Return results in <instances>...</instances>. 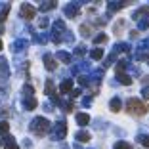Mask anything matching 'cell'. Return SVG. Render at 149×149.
<instances>
[{
  "mask_svg": "<svg viewBox=\"0 0 149 149\" xmlns=\"http://www.w3.org/2000/svg\"><path fill=\"white\" fill-rule=\"evenodd\" d=\"M109 107L113 113H118L120 111V107H123V101H120V97H113V100L109 101Z\"/></svg>",
  "mask_w": 149,
  "mask_h": 149,
  "instance_id": "7c38bea8",
  "label": "cell"
},
{
  "mask_svg": "<svg viewBox=\"0 0 149 149\" xmlns=\"http://www.w3.org/2000/svg\"><path fill=\"white\" fill-rule=\"evenodd\" d=\"M4 147L6 149H19V145L15 143L13 138H6V140H4Z\"/></svg>",
  "mask_w": 149,
  "mask_h": 149,
  "instance_id": "ac0fdd59",
  "label": "cell"
},
{
  "mask_svg": "<svg viewBox=\"0 0 149 149\" xmlns=\"http://www.w3.org/2000/svg\"><path fill=\"white\" fill-rule=\"evenodd\" d=\"M57 59H59V61H61V63H71V59H73V57H71V54H67V52H63V50H61V52H57Z\"/></svg>",
  "mask_w": 149,
  "mask_h": 149,
  "instance_id": "e0dca14e",
  "label": "cell"
},
{
  "mask_svg": "<svg viewBox=\"0 0 149 149\" xmlns=\"http://www.w3.org/2000/svg\"><path fill=\"white\" fill-rule=\"evenodd\" d=\"M0 145H2V143H0Z\"/></svg>",
  "mask_w": 149,
  "mask_h": 149,
  "instance_id": "f6af8a7d",
  "label": "cell"
},
{
  "mask_svg": "<svg viewBox=\"0 0 149 149\" xmlns=\"http://www.w3.org/2000/svg\"><path fill=\"white\" fill-rule=\"evenodd\" d=\"M141 96H143V100H149V86H143V90H141Z\"/></svg>",
  "mask_w": 149,
  "mask_h": 149,
  "instance_id": "74e56055",
  "label": "cell"
},
{
  "mask_svg": "<svg viewBox=\"0 0 149 149\" xmlns=\"http://www.w3.org/2000/svg\"><path fill=\"white\" fill-rule=\"evenodd\" d=\"M90 103H92V97H82V105L84 107H88Z\"/></svg>",
  "mask_w": 149,
  "mask_h": 149,
  "instance_id": "60d3db41",
  "label": "cell"
},
{
  "mask_svg": "<svg viewBox=\"0 0 149 149\" xmlns=\"http://www.w3.org/2000/svg\"><path fill=\"white\" fill-rule=\"evenodd\" d=\"M115 149H134L130 143H126V141H117L115 143Z\"/></svg>",
  "mask_w": 149,
  "mask_h": 149,
  "instance_id": "4dcf8cb0",
  "label": "cell"
},
{
  "mask_svg": "<svg viewBox=\"0 0 149 149\" xmlns=\"http://www.w3.org/2000/svg\"><path fill=\"white\" fill-rule=\"evenodd\" d=\"M84 54H86V46H82V44H80V46H77V48H74V56H84Z\"/></svg>",
  "mask_w": 149,
  "mask_h": 149,
  "instance_id": "836d02e7",
  "label": "cell"
},
{
  "mask_svg": "<svg viewBox=\"0 0 149 149\" xmlns=\"http://www.w3.org/2000/svg\"><path fill=\"white\" fill-rule=\"evenodd\" d=\"M44 67L48 71H56L57 61H56V57H54L52 54H46V56H44Z\"/></svg>",
  "mask_w": 149,
  "mask_h": 149,
  "instance_id": "ba28073f",
  "label": "cell"
},
{
  "mask_svg": "<svg viewBox=\"0 0 149 149\" xmlns=\"http://www.w3.org/2000/svg\"><path fill=\"white\" fill-rule=\"evenodd\" d=\"M80 92H82L80 88H73V92H71V97H79V96H80Z\"/></svg>",
  "mask_w": 149,
  "mask_h": 149,
  "instance_id": "f35d334b",
  "label": "cell"
},
{
  "mask_svg": "<svg viewBox=\"0 0 149 149\" xmlns=\"http://www.w3.org/2000/svg\"><path fill=\"white\" fill-rule=\"evenodd\" d=\"M63 105V109L67 111V113H71V111H73V101H67V103H61Z\"/></svg>",
  "mask_w": 149,
  "mask_h": 149,
  "instance_id": "8d00e7d4",
  "label": "cell"
},
{
  "mask_svg": "<svg viewBox=\"0 0 149 149\" xmlns=\"http://www.w3.org/2000/svg\"><path fill=\"white\" fill-rule=\"evenodd\" d=\"M0 50H2V40H0Z\"/></svg>",
  "mask_w": 149,
  "mask_h": 149,
  "instance_id": "7bdbcfd3",
  "label": "cell"
},
{
  "mask_svg": "<svg viewBox=\"0 0 149 149\" xmlns=\"http://www.w3.org/2000/svg\"><path fill=\"white\" fill-rule=\"evenodd\" d=\"M65 136H67V124L65 120H59L52 126V138L54 140H63Z\"/></svg>",
  "mask_w": 149,
  "mask_h": 149,
  "instance_id": "277c9868",
  "label": "cell"
},
{
  "mask_svg": "<svg viewBox=\"0 0 149 149\" xmlns=\"http://www.w3.org/2000/svg\"><path fill=\"white\" fill-rule=\"evenodd\" d=\"M74 118H77V123H79L80 126L90 124V115H86V113H77V115H74Z\"/></svg>",
  "mask_w": 149,
  "mask_h": 149,
  "instance_id": "8fae6325",
  "label": "cell"
},
{
  "mask_svg": "<svg viewBox=\"0 0 149 149\" xmlns=\"http://www.w3.org/2000/svg\"><path fill=\"white\" fill-rule=\"evenodd\" d=\"M123 27H124V23H123V21H118L117 25H115V33H117V35H118V33H120V29H123Z\"/></svg>",
  "mask_w": 149,
  "mask_h": 149,
  "instance_id": "ab89813d",
  "label": "cell"
},
{
  "mask_svg": "<svg viewBox=\"0 0 149 149\" xmlns=\"http://www.w3.org/2000/svg\"><path fill=\"white\" fill-rule=\"evenodd\" d=\"M31 132L33 134H36V136H44L46 132H50L52 130V124H50V120L48 118H44V117H36V118H33V123H31Z\"/></svg>",
  "mask_w": 149,
  "mask_h": 149,
  "instance_id": "7a4b0ae2",
  "label": "cell"
},
{
  "mask_svg": "<svg viewBox=\"0 0 149 149\" xmlns=\"http://www.w3.org/2000/svg\"><path fill=\"white\" fill-rule=\"evenodd\" d=\"M48 25H50V21H48V17H46V15L38 19V27H40V29H46Z\"/></svg>",
  "mask_w": 149,
  "mask_h": 149,
  "instance_id": "d6a6232c",
  "label": "cell"
},
{
  "mask_svg": "<svg viewBox=\"0 0 149 149\" xmlns=\"http://www.w3.org/2000/svg\"><path fill=\"white\" fill-rule=\"evenodd\" d=\"M8 132H10V124L6 123V120H0V134H2V136H6Z\"/></svg>",
  "mask_w": 149,
  "mask_h": 149,
  "instance_id": "83f0119b",
  "label": "cell"
},
{
  "mask_svg": "<svg viewBox=\"0 0 149 149\" xmlns=\"http://www.w3.org/2000/svg\"><path fill=\"white\" fill-rule=\"evenodd\" d=\"M126 4L128 2H107V8H109V12H115V10H123Z\"/></svg>",
  "mask_w": 149,
  "mask_h": 149,
  "instance_id": "2e32d148",
  "label": "cell"
},
{
  "mask_svg": "<svg viewBox=\"0 0 149 149\" xmlns=\"http://www.w3.org/2000/svg\"><path fill=\"white\" fill-rule=\"evenodd\" d=\"M44 90H46L44 94H48V96H54V82H52V80H46V84H44Z\"/></svg>",
  "mask_w": 149,
  "mask_h": 149,
  "instance_id": "d4e9b609",
  "label": "cell"
},
{
  "mask_svg": "<svg viewBox=\"0 0 149 149\" xmlns=\"http://www.w3.org/2000/svg\"><path fill=\"white\" fill-rule=\"evenodd\" d=\"M126 111L130 115H134V117H141V115H145L149 111V107H147V103H143L138 97H130L126 101Z\"/></svg>",
  "mask_w": 149,
  "mask_h": 149,
  "instance_id": "6da1fadb",
  "label": "cell"
},
{
  "mask_svg": "<svg viewBox=\"0 0 149 149\" xmlns=\"http://www.w3.org/2000/svg\"><path fill=\"white\" fill-rule=\"evenodd\" d=\"M90 57H92V59H96V61H100L101 57H103V50H101V48L92 50V52H90Z\"/></svg>",
  "mask_w": 149,
  "mask_h": 149,
  "instance_id": "d6986e66",
  "label": "cell"
},
{
  "mask_svg": "<svg viewBox=\"0 0 149 149\" xmlns=\"http://www.w3.org/2000/svg\"><path fill=\"white\" fill-rule=\"evenodd\" d=\"M74 138H77L79 141H88V140H90V134H88V132H84V130H80Z\"/></svg>",
  "mask_w": 149,
  "mask_h": 149,
  "instance_id": "484cf974",
  "label": "cell"
},
{
  "mask_svg": "<svg viewBox=\"0 0 149 149\" xmlns=\"http://www.w3.org/2000/svg\"><path fill=\"white\" fill-rule=\"evenodd\" d=\"M86 71H90V63H88V61H80L79 65H74V67H73V74L86 73Z\"/></svg>",
  "mask_w": 149,
  "mask_h": 149,
  "instance_id": "30bf717a",
  "label": "cell"
},
{
  "mask_svg": "<svg viewBox=\"0 0 149 149\" xmlns=\"http://www.w3.org/2000/svg\"><path fill=\"white\" fill-rule=\"evenodd\" d=\"M94 42H96V44H103V42H107V35H105V33L97 35L96 38H94Z\"/></svg>",
  "mask_w": 149,
  "mask_h": 149,
  "instance_id": "1f68e13d",
  "label": "cell"
},
{
  "mask_svg": "<svg viewBox=\"0 0 149 149\" xmlns=\"http://www.w3.org/2000/svg\"><path fill=\"white\" fill-rule=\"evenodd\" d=\"M35 40H36V42H40V44H44L46 40H48V36H46V35H36Z\"/></svg>",
  "mask_w": 149,
  "mask_h": 149,
  "instance_id": "d590c367",
  "label": "cell"
},
{
  "mask_svg": "<svg viewBox=\"0 0 149 149\" xmlns=\"http://www.w3.org/2000/svg\"><path fill=\"white\" fill-rule=\"evenodd\" d=\"M138 141H140L143 147L149 149V136H147V134H140V136H138Z\"/></svg>",
  "mask_w": 149,
  "mask_h": 149,
  "instance_id": "cb8c5ba5",
  "label": "cell"
},
{
  "mask_svg": "<svg viewBox=\"0 0 149 149\" xmlns=\"http://www.w3.org/2000/svg\"><path fill=\"white\" fill-rule=\"evenodd\" d=\"M0 74L2 77H8L10 74V67H8V59L6 57H0Z\"/></svg>",
  "mask_w": 149,
  "mask_h": 149,
  "instance_id": "4fadbf2b",
  "label": "cell"
},
{
  "mask_svg": "<svg viewBox=\"0 0 149 149\" xmlns=\"http://www.w3.org/2000/svg\"><path fill=\"white\" fill-rule=\"evenodd\" d=\"M63 149H69V147H67V145H63Z\"/></svg>",
  "mask_w": 149,
  "mask_h": 149,
  "instance_id": "ee69618b",
  "label": "cell"
},
{
  "mask_svg": "<svg viewBox=\"0 0 149 149\" xmlns=\"http://www.w3.org/2000/svg\"><path fill=\"white\" fill-rule=\"evenodd\" d=\"M117 80H118L120 84H124V86H130V84H132V79L128 77L126 73H118V74H117Z\"/></svg>",
  "mask_w": 149,
  "mask_h": 149,
  "instance_id": "5bb4252c",
  "label": "cell"
},
{
  "mask_svg": "<svg viewBox=\"0 0 149 149\" xmlns=\"http://www.w3.org/2000/svg\"><path fill=\"white\" fill-rule=\"evenodd\" d=\"M8 12H10V4L6 2V4H2V8H0V23L6 19V15H8Z\"/></svg>",
  "mask_w": 149,
  "mask_h": 149,
  "instance_id": "ffe728a7",
  "label": "cell"
},
{
  "mask_svg": "<svg viewBox=\"0 0 149 149\" xmlns=\"http://www.w3.org/2000/svg\"><path fill=\"white\" fill-rule=\"evenodd\" d=\"M25 48H27V40H23V38H17V40H13V42H12V52L13 54L25 52Z\"/></svg>",
  "mask_w": 149,
  "mask_h": 149,
  "instance_id": "52a82bcc",
  "label": "cell"
},
{
  "mask_svg": "<svg viewBox=\"0 0 149 149\" xmlns=\"http://www.w3.org/2000/svg\"><path fill=\"white\" fill-rule=\"evenodd\" d=\"M117 56H118V54H117V52H111V54H109V57H107L105 61H103V69H107V67H109V65H111V63H113V61H115V59H117Z\"/></svg>",
  "mask_w": 149,
  "mask_h": 149,
  "instance_id": "7402d4cb",
  "label": "cell"
},
{
  "mask_svg": "<svg viewBox=\"0 0 149 149\" xmlns=\"http://www.w3.org/2000/svg\"><path fill=\"white\" fill-rule=\"evenodd\" d=\"M56 2H54V0H52V2H42V4H40V10H42V12H50V10H54V8H56Z\"/></svg>",
  "mask_w": 149,
  "mask_h": 149,
  "instance_id": "44dd1931",
  "label": "cell"
},
{
  "mask_svg": "<svg viewBox=\"0 0 149 149\" xmlns=\"http://www.w3.org/2000/svg\"><path fill=\"white\" fill-rule=\"evenodd\" d=\"M79 12H80V4H74V2H71V4H67L65 8H63V13L71 19L79 17Z\"/></svg>",
  "mask_w": 149,
  "mask_h": 149,
  "instance_id": "5b68a950",
  "label": "cell"
},
{
  "mask_svg": "<svg viewBox=\"0 0 149 149\" xmlns=\"http://www.w3.org/2000/svg\"><path fill=\"white\" fill-rule=\"evenodd\" d=\"M141 80H143V84H145V86H149V77H143Z\"/></svg>",
  "mask_w": 149,
  "mask_h": 149,
  "instance_id": "b9f144b4",
  "label": "cell"
},
{
  "mask_svg": "<svg viewBox=\"0 0 149 149\" xmlns=\"http://www.w3.org/2000/svg\"><path fill=\"white\" fill-rule=\"evenodd\" d=\"M73 92V80L67 79L61 82V86H59V94H71Z\"/></svg>",
  "mask_w": 149,
  "mask_h": 149,
  "instance_id": "9c48e42d",
  "label": "cell"
},
{
  "mask_svg": "<svg viewBox=\"0 0 149 149\" xmlns=\"http://www.w3.org/2000/svg\"><path fill=\"white\" fill-rule=\"evenodd\" d=\"M21 17H25V19H33L36 15V8L35 6H31V4H21Z\"/></svg>",
  "mask_w": 149,
  "mask_h": 149,
  "instance_id": "8992f818",
  "label": "cell"
},
{
  "mask_svg": "<svg viewBox=\"0 0 149 149\" xmlns=\"http://www.w3.org/2000/svg\"><path fill=\"white\" fill-rule=\"evenodd\" d=\"M79 82L82 84V86H92V79H88L86 74H82V77H79Z\"/></svg>",
  "mask_w": 149,
  "mask_h": 149,
  "instance_id": "f1b7e54d",
  "label": "cell"
},
{
  "mask_svg": "<svg viewBox=\"0 0 149 149\" xmlns=\"http://www.w3.org/2000/svg\"><path fill=\"white\" fill-rule=\"evenodd\" d=\"M138 29H140V31H147V29H149V19H141V21H138Z\"/></svg>",
  "mask_w": 149,
  "mask_h": 149,
  "instance_id": "f546056e",
  "label": "cell"
},
{
  "mask_svg": "<svg viewBox=\"0 0 149 149\" xmlns=\"http://www.w3.org/2000/svg\"><path fill=\"white\" fill-rule=\"evenodd\" d=\"M67 31H69V29H65V23L57 19V21L54 23V27H52V35H50V38H52V42H54V44H59V42H61L63 38H65Z\"/></svg>",
  "mask_w": 149,
  "mask_h": 149,
  "instance_id": "3957f363",
  "label": "cell"
},
{
  "mask_svg": "<svg viewBox=\"0 0 149 149\" xmlns=\"http://www.w3.org/2000/svg\"><path fill=\"white\" fill-rule=\"evenodd\" d=\"M90 33H92V27L88 25V23H82V25H80V35L82 36H90Z\"/></svg>",
  "mask_w": 149,
  "mask_h": 149,
  "instance_id": "603a6c76",
  "label": "cell"
},
{
  "mask_svg": "<svg viewBox=\"0 0 149 149\" xmlns=\"http://www.w3.org/2000/svg\"><path fill=\"white\" fill-rule=\"evenodd\" d=\"M126 67H128V61H126V59H120V61L117 63V74L118 73H124V69H126Z\"/></svg>",
  "mask_w": 149,
  "mask_h": 149,
  "instance_id": "4316f807",
  "label": "cell"
},
{
  "mask_svg": "<svg viewBox=\"0 0 149 149\" xmlns=\"http://www.w3.org/2000/svg\"><path fill=\"white\" fill-rule=\"evenodd\" d=\"M23 107H25L27 111L35 109V107H36V100H35V97H25V100H23Z\"/></svg>",
  "mask_w": 149,
  "mask_h": 149,
  "instance_id": "9a60e30c",
  "label": "cell"
},
{
  "mask_svg": "<svg viewBox=\"0 0 149 149\" xmlns=\"http://www.w3.org/2000/svg\"><path fill=\"white\" fill-rule=\"evenodd\" d=\"M33 92H35V90H33V86H29V84H25V86H23V94H25V96L33 97Z\"/></svg>",
  "mask_w": 149,
  "mask_h": 149,
  "instance_id": "e575fe53",
  "label": "cell"
}]
</instances>
